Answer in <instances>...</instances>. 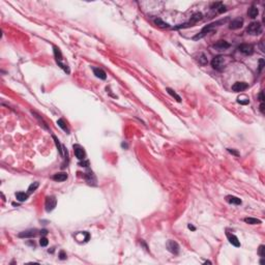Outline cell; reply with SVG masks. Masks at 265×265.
Returning <instances> with one entry per match:
<instances>
[{
  "instance_id": "obj_1",
  "label": "cell",
  "mask_w": 265,
  "mask_h": 265,
  "mask_svg": "<svg viewBox=\"0 0 265 265\" xmlns=\"http://www.w3.org/2000/svg\"><path fill=\"white\" fill-rule=\"evenodd\" d=\"M222 22H223V21H218V22L211 23V24H208V25H206L205 27H203V28H202V30L200 31V32L198 33V34H196L194 37H193V39H194V41H198V39H203V37L205 36V35H207L208 33H209V32H211V31L213 30L214 26H216V25H218V24H221V23H222Z\"/></svg>"
},
{
  "instance_id": "obj_2",
  "label": "cell",
  "mask_w": 265,
  "mask_h": 265,
  "mask_svg": "<svg viewBox=\"0 0 265 265\" xmlns=\"http://www.w3.org/2000/svg\"><path fill=\"white\" fill-rule=\"evenodd\" d=\"M54 55H55V59H56V62H57L58 66L61 67V68L63 69V71H66V74L71 73V71H69V67L67 66V64L63 63V61H62V60H63V57H62L61 51H60L59 48L54 47Z\"/></svg>"
},
{
  "instance_id": "obj_3",
  "label": "cell",
  "mask_w": 265,
  "mask_h": 265,
  "mask_svg": "<svg viewBox=\"0 0 265 265\" xmlns=\"http://www.w3.org/2000/svg\"><path fill=\"white\" fill-rule=\"evenodd\" d=\"M226 57H224V56H215V57L212 58L211 60V66L213 67L214 69H216V71H223V69L225 68V66H226Z\"/></svg>"
},
{
  "instance_id": "obj_4",
  "label": "cell",
  "mask_w": 265,
  "mask_h": 265,
  "mask_svg": "<svg viewBox=\"0 0 265 265\" xmlns=\"http://www.w3.org/2000/svg\"><path fill=\"white\" fill-rule=\"evenodd\" d=\"M247 32L251 35H259L262 33V25L260 22H253L248 26Z\"/></svg>"
},
{
  "instance_id": "obj_5",
  "label": "cell",
  "mask_w": 265,
  "mask_h": 265,
  "mask_svg": "<svg viewBox=\"0 0 265 265\" xmlns=\"http://www.w3.org/2000/svg\"><path fill=\"white\" fill-rule=\"evenodd\" d=\"M202 18H203V15L201 14V12H196L195 15H193V17L191 18V20L189 21L188 23H184V24H181L179 25V26L175 27L176 29L178 28H186V27H190V26H194L195 24H196L198 21L202 20Z\"/></svg>"
},
{
  "instance_id": "obj_6",
  "label": "cell",
  "mask_w": 265,
  "mask_h": 265,
  "mask_svg": "<svg viewBox=\"0 0 265 265\" xmlns=\"http://www.w3.org/2000/svg\"><path fill=\"white\" fill-rule=\"evenodd\" d=\"M56 204H57V200L54 196H47L46 197V201H45V207L47 212H50L52 210L55 209Z\"/></svg>"
},
{
  "instance_id": "obj_7",
  "label": "cell",
  "mask_w": 265,
  "mask_h": 265,
  "mask_svg": "<svg viewBox=\"0 0 265 265\" xmlns=\"http://www.w3.org/2000/svg\"><path fill=\"white\" fill-rule=\"evenodd\" d=\"M166 247H167V250L170 252V253L174 254V255H177L178 253H179L180 251V248H179V245H178L176 241L174 240H169L167 242V245H166Z\"/></svg>"
},
{
  "instance_id": "obj_8",
  "label": "cell",
  "mask_w": 265,
  "mask_h": 265,
  "mask_svg": "<svg viewBox=\"0 0 265 265\" xmlns=\"http://www.w3.org/2000/svg\"><path fill=\"white\" fill-rule=\"evenodd\" d=\"M75 238L78 242L83 243V242H87V241L89 240L90 235H89V233L86 232V231H80V232H78L75 234Z\"/></svg>"
},
{
  "instance_id": "obj_9",
  "label": "cell",
  "mask_w": 265,
  "mask_h": 265,
  "mask_svg": "<svg viewBox=\"0 0 265 265\" xmlns=\"http://www.w3.org/2000/svg\"><path fill=\"white\" fill-rule=\"evenodd\" d=\"M74 152H75V155L79 161H84L85 159V150L82 146H80L79 144L74 145Z\"/></svg>"
},
{
  "instance_id": "obj_10",
  "label": "cell",
  "mask_w": 265,
  "mask_h": 265,
  "mask_svg": "<svg viewBox=\"0 0 265 265\" xmlns=\"http://www.w3.org/2000/svg\"><path fill=\"white\" fill-rule=\"evenodd\" d=\"M238 50L245 55H252L254 53V46L251 44H241L238 46Z\"/></svg>"
},
{
  "instance_id": "obj_11",
  "label": "cell",
  "mask_w": 265,
  "mask_h": 265,
  "mask_svg": "<svg viewBox=\"0 0 265 265\" xmlns=\"http://www.w3.org/2000/svg\"><path fill=\"white\" fill-rule=\"evenodd\" d=\"M249 87V84L245 82H236L232 85V91L233 92H241L245 91Z\"/></svg>"
},
{
  "instance_id": "obj_12",
  "label": "cell",
  "mask_w": 265,
  "mask_h": 265,
  "mask_svg": "<svg viewBox=\"0 0 265 265\" xmlns=\"http://www.w3.org/2000/svg\"><path fill=\"white\" fill-rule=\"evenodd\" d=\"M242 25H243V19L242 18H236L230 23L229 28H230L231 30H236V29L241 28Z\"/></svg>"
},
{
  "instance_id": "obj_13",
  "label": "cell",
  "mask_w": 265,
  "mask_h": 265,
  "mask_svg": "<svg viewBox=\"0 0 265 265\" xmlns=\"http://www.w3.org/2000/svg\"><path fill=\"white\" fill-rule=\"evenodd\" d=\"M37 235V230L36 229H30V230L23 231V232L19 233L18 236L20 238H28V237H35Z\"/></svg>"
},
{
  "instance_id": "obj_14",
  "label": "cell",
  "mask_w": 265,
  "mask_h": 265,
  "mask_svg": "<svg viewBox=\"0 0 265 265\" xmlns=\"http://www.w3.org/2000/svg\"><path fill=\"white\" fill-rule=\"evenodd\" d=\"M212 47H213L214 49L218 50V51H223V50H226V49H228V48H230V44L226 41H216Z\"/></svg>"
},
{
  "instance_id": "obj_15",
  "label": "cell",
  "mask_w": 265,
  "mask_h": 265,
  "mask_svg": "<svg viewBox=\"0 0 265 265\" xmlns=\"http://www.w3.org/2000/svg\"><path fill=\"white\" fill-rule=\"evenodd\" d=\"M92 71H93V74L95 75L96 78L102 80H106L107 79V74L104 69L100 68V67H92Z\"/></svg>"
},
{
  "instance_id": "obj_16",
  "label": "cell",
  "mask_w": 265,
  "mask_h": 265,
  "mask_svg": "<svg viewBox=\"0 0 265 265\" xmlns=\"http://www.w3.org/2000/svg\"><path fill=\"white\" fill-rule=\"evenodd\" d=\"M52 138H53L54 142H55L56 147H57V148H58V151H59L60 155H61V157H64V154H66V155H67V150H66V148H64V146H62V145L60 144L59 140H58V139L56 138V137L54 136V135H52Z\"/></svg>"
},
{
  "instance_id": "obj_17",
  "label": "cell",
  "mask_w": 265,
  "mask_h": 265,
  "mask_svg": "<svg viewBox=\"0 0 265 265\" xmlns=\"http://www.w3.org/2000/svg\"><path fill=\"white\" fill-rule=\"evenodd\" d=\"M226 235H227V238H228L229 242H230L231 245H234V247H236V248L240 247V242H239V240H238V238H237L236 235L231 234V233H227Z\"/></svg>"
},
{
  "instance_id": "obj_18",
  "label": "cell",
  "mask_w": 265,
  "mask_h": 265,
  "mask_svg": "<svg viewBox=\"0 0 265 265\" xmlns=\"http://www.w3.org/2000/svg\"><path fill=\"white\" fill-rule=\"evenodd\" d=\"M53 178L55 181H58V182H62V181H66V180L67 179V174L64 173V172H60V173H56L53 175Z\"/></svg>"
},
{
  "instance_id": "obj_19",
  "label": "cell",
  "mask_w": 265,
  "mask_h": 265,
  "mask_svg": "<svg viewBox=\"0 0 265 265\" xmlns=\"http://www.w3.org/2000/svg\"><path fill=\"white\" fill-rule=\"evenodd\" d=\"M248 15H249L250 18L255 19V18H257V16L259 15V10H258V8L256 7L255 5H252L251 7L249 8V10H248Z\"/></svg>"
},
{
  "instance_id": "obj_20",
  "label": "cell",
  "mask_w": 265,
  "mask_h": 265,
  "mask_svg": "<svg viewBox=\"0 0 265 265\" xmlns=\"http://www.w3.org/2000/svg\"><path fill=\"white\" fill-rule=\"evenodd\" d=\"M226 201L230 204H234V205H240V204L242 203L239 198H237V197H235V196H231V195L226 197Z\"/></svg>"
},
{
  "instance_id": "obj_21",
  "label": "cell",
  "mask_w": 265,
  "mask_h": 265,
  "mask_svg": "<svg viewBox=\"0 0 265 265\" xmlns=\"http://www.w3.org/2000/svg\"><path fill=\"white\" fill-rule=\"evenodd\" d=\"M29 194L28 193H24V192H18L16 193V198L19 202H24L28 199Z\"/></svg>"
},
{
  "instance_id": "obj_22",
  "label": "cell",
  "mask_w": 265,
  "mask_h": 265,
  "mask_svg": "<svg viewBox=\"0 0 265 265\" xmlns=\"http://www.w3.org/2000/svg\"><path fill=\"white\" fill-rule=\"evenodd\" d=\"M166 91H167L168 93H169L170 95L172 96V98H175V100H177L178 103L181 102V98H180V95H178V94L176 93L175 90H173V89H172V88H169V87H168V88H166Z\"/></svg>"
},
{
  "instance_id": "obj_23",
  "label": "cell",
  "mask_w": 265,
  "mask_h": 265,
  "mask_svg": "<svg viewBox=\"0 0 265 265\" xmlns=\"http://www.w3.org/2000/svg\"><path fill=\"white\" fill-rule=\"evenodd\" d=\"M243 221L249 225H259L262 223L261 220H258V218H245Z\"/></svg>"
},
{
  "instance_id": "obj_24",
  "label": "cell",
  "mask_w": 265,
  "mask_h": 265,
  "mask_svg": "<svg viewBox=\"0 0 265 265\" xmlns=\"http://www.w3.org/2000/svg\"><path fill=\"white\" fill-rule=\"evenodd\" d=\"M57 124H58V127H61L62 130H63L64 132H66L67 134H69V130H68V127H66V123L64 122V120L62 118H59L57 120Z\"/></svg>"
},
{
  "instance_id": "obj_25",
  "label": "cell",
  "mask_w": 265,
  "mask_h": 265,
  "mask_svg": "<svg viewBox=\"0 0 265 265\" xmlns=\"http://www.w3.org/2000/svg\"><path fill=\"white\" fill-rule=\"evenodd\" d=\"M154 23H155V24H157L159 27H162V28H168V27H170V26H169V24H168V23H166V22H164V21L162 20L161 18L154 19Z\"/></svg>"
},
{
  "instance_id": "obj_26",
  "label": "cell",
  "mask_w": 265,
  "mask_h": 265,
  "mask_svg": "<svg viewBox=\"0 0 265 265\" xmlns=\"http://www.w3.org/2000/svg\"><path fill=\"white\" fill-rule=\"evenodd\" d=\"M237 103L241 105H248L250 104V98L247 95H240L237 98Z\"/></svg>"
},
{
  "instance_id": "obj_27",
  "label": "cell",
  "mask_w": 265,
  "mask_h": 265,
  "mask_svg": "<svg viewBox=\"0 0 265 265\" xmlns=\"http://www.w3.org/2000/svg\"><path fill=\"white\" fill-rule=\"evenodd\" d=\"M86 179H87V182L89 184H91L92 182H95L96 180H95V177H94V175H93V173H92V172H88V173H86Z\"/></svg>"
},
{
  "instance_id": "obj_28",
  "label": "cell",
  "mask_w": 265,
  "mask_h": 265,
  "mask_svg": "<svg viewBox=\"0 0 265 265\" xmlns=\"http://www.w3.org/2000/svg\"><path fill=\"white\" fill-rule=\"evenodd\" d=\"M39 183L37 181H35V182H33V183H31L30 186H29V188H28V194L30 195L31 193L35 192V190L39 188Z\"/></svg>"
},
{
  "instance_id": "obj_29",
  "label": "cell",
  "mask_w": 265,
  "mask_h": 265,
  "mask_svg": "<svg viewBox=\"0 0 265 265\" xmlns=\"http://www.w3.org/2000/svg\"><path fill=\"white\" fill-rule=\"evenodd\" d=\"M198 61H199V63L201 64V66H206V64L208 63L207 58H206V56L204 55V54H200L199 58H198Z\"/></svg>"
},
{
  "instance_id": "obj_30",
  "label": "cell",
  "mask_w": 265,
  "mask_h": 265,
  "mask_svg": "<svg viewBox=\"0 0 265 265\" xmlns=\"http://www.w3.org/2000/svg\"><path fill=\"white\" fill-rule=\"evenodd\" d=\"M258 254H259L260 257L264 258L265 257V245H261L259 247V249H258Z\"/></svg>"
},
{
  "instance_id": "obj_31",
  "label": "cell",
  "mask_w": 265,
  "mask_h": 265,
  "mask_svg": "<svg viewBox=\"0 0 265 265\" xmlns=\"http://www.w3.org/2000/svg\"><path fill=\"white\" fill-rule=\"evenodd\" d=\"M48 243H49V240L47 239V237H41V238L39 239V245H41V247H47Z\"/></svg>"
},
{
  "instance_id": "obj_32",
  "label": "cell",
  "mask_w": 265,
  "mask_h": 265,
  "mask_svg": "<svg viewBox=\"0 0 265 265\" xmlns=\"http://www.w3.org/2000/svg\"><path fill=\"white\" fill-rule=\"evenodd\" d=\"M58 257H59L60 260H66V253L64 251H60L59 252V255H58Z\"/></svg>"
},
{
  "instance_id": "obj_33",
  "label": "cell",
  "mask_w": 265,
  "mask_h": 265,
  "mask_svg": "<svg viewBox=\"0 0 265 265\" xmlns=\"http://www.w3.org/2000/svg\"><path fill=\"white\" fill-rule=\"evenodd\" d=\"M227 10V7L225 5H223V4H221L220 6H218V12H220V14H223V12H225Z\"/></svg>"
},
{
  "instance_id": "obj_34",
  "label": "cell",
  "mask_w": 265,
  "mask_h": 265,
  "mask_svg": "<svg viewBox=\"0 0 265 265\" xmlns=\"http://www.w3.org/2000/svg\"><path fill=\"white\" fill-rule=\"evenodd\" d=\"M264 64H265L264 59H260L259 60V68H258L259 73H261V71H262V69H263V67H264Z\"/></svg>"
},
{
  "instance_id": "obj_35",
  "label": "cell",
  "mask_w": 265,
  "mask_h": 265,
  "mask_svg": "<svg viewBox=\"0 0 265 265\" xmlns=\"http://www.w3.org/2000/svg\"><path fill=\"white\" fill-rule=\"evenodd\" d=\"M227 150L229 151V152L230 153H232V154H234V155H236V157H239V153L237 152L236 150H234V149H231V148H228L227 149Z\"/></svg>"
},
{
  "instance_id": "obj_36",
  "label": "cell",
  "mask_w": 265,
  "mask_h": 265,
  "mask_svg": "<svg viewBox=\"0 0 265 265\" xmlns=\"http://www.w3.org/2000/svg\"><path fill=\"white\" fill-rule=\"evenodd\" d=\"M259 100H260V102L261 103H263L264 102V95H263V91H261L259 93Z\"/></svg>"
},
{
  "instance_id": "obj_37",
  "label": "cell",
  "mask_w": 265,
  "mask_h": 265,
  "mask_svg": "<svg viewBox=\"0 0 265 265\" xmlns=\"http://www.w3.org/2000/svg\"><path fill=\"white\" fill-rule=\"evenodd\" d=\"M80 166H81V167H88V166H89V162H83V163H80Z\"/></svg>"
},
{
  "instance_id": "obj_38",
  "label": "cell",
  "mask_w": 265,
  "mask_h": 265,
  "mask_svg": "<svg viewBox=\"0 0 265 265\" xmlns=\"http://www.w3.org/2000/svg\"><path fill=\"white\" fill-rule=\"evenodd\" d=\"M188 228L190 229V230H192V231H196V227H194L192 224H189L188 225Z\"/></svg>"
},
{
  "instance_id": "obj_39",
  "label": "cell",
  "mask_w": 265,
  "mask_h": 265,
  "mask_svg": "<svg viewBox=\"0 0 265 265\" xmlns=\"http://www.w3.org/2000/svg\"><path fill=\"white\" fill-rule=\"evenodd\" d=\"M260 111H261V113H264V103L260 104Z\"/></svg>"
},
{
  "instance_id": "obj_40",
  "label": "cell",
  "mask_w": 265,
  "mask_h": 265,
  "mask_svg": "<svg viewBox=\"0 0 265 265\" xmlns=\"http://www.w3.org/2000/svg\"><path fill=\"white\" fill-rule=\"evenodd\" d=\"M260 47H261V51L264 52V47H263V41H261V43H260Z\"/></svg>"
},
{
  "instance_id": "obj_41",
  "label": "cell",
  "mask_w": 265,
  "mask_h": 265,
  "mask_svg": "<svg viewBox=\"0 0 265 265\" xmlns=\"http://www.w3.org/2000/svg\"><path fill=\"white\" fill-rule=\"evenodd\" d=\"M48 233V231L46 230V229H44V230H41V234H44V235H46Z\"/></svg>"
}]
</instances>
